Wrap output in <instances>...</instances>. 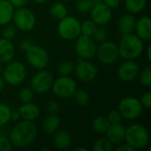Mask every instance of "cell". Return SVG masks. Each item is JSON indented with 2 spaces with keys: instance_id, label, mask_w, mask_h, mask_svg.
<instances>
[{
  "instance_id": "1",
  "label": "cell",
  "mask_w": 151,
  "mask_h": 151,
  "mask_svg": "<svg viewBox=\"0 0 151 151\" xmlns=\"http://www.w3.org/2000/svg\"><path fill=\"white\" fill-rule=\"evenodd\" d=\"M37 135V127L34 121L22 120L17 123L10 132L12 147L26 148L34 142Z\"/></svg>"
},
{
  "instance_id": "2",
  "label": "cell",
  "mask_w": 151,
  "mask_h": 151,
  "mask_svg": "<svg viewBox=\"0 0 151 151\" xmlns=\"http://www.w3.org/2000/svg\"><path fill=\"white\" fill-rule=\"evenodd\" d=\"M118 49L119 55L123 59L134 60L139 58L143 52V41L133 33L122 35Z\"/></svg>"
},
{
  "instance_id": "3",
  "label": "cell",
  "mask_w": 151,
  "mask_h": 151,
  "mask_svg": "<svg viewBox=\"0 0 151 151\" xmlns=\"http://www.w3.org/2000/svg\"><path fill=\"white\" fill-rule=\"evenodd\" d=\"M124 141L135 150L145 149L150 143V134L143 126L134 124L126 128Z\"/></svg>"
},
{
  "instance_id": "4",
  "label": "cell",
  "mask_w": 151,
  "mask_h": 151,
  "mask_svg": "<svg viewBox=\"0 0 151 151\" xmlns=\"http://www.w3.org/2000/svg\"><path fill=\"white\" fill-rule=\"evenodd\" d=\"M4 67L3 79L5 83L11 86L21 84L27 77V68L23 63L19 61H10Z\"/></svg>"
},
{
  "instance_id": "5",
  "label": "cell",
  "mask_w": 151,
  "mask_h": 151,
  "mask_svg": "<svg viewBox=\"0 0 151 151\" xmlns=\"http://www.w3.org/2000/svg\"><path fill=\"white\" fill-rule=\"evenodd\" d=\"M58 32L64 40H76L81 35V22L73 16H65L59 20Z\"/></svg>"
},
{
  "instance_id": "6",
  "label": "cell",
  "mask_w": 151,
  "mask_h": 151,
  "mask_svg": "<svg viewBox=\"0 0 151 151\" xmlns=\"http://www.w3.org/2000/svg\"><path fill=\"white\" fill-rule=\"evenodd\" d=\"M143 106L141 101L134 96H126L122 98L119 104V111L122 116L129 120L138 119L143 111Z\"/></svg>"
},
{
  "instance_id": "7",
  "label": "cell",
  "mask_w": 151,
  "mask_h": 151,
  "mask_svg": "<svg viewBox=\"0 0 151 151\" xmlns=\"http://www.w3.org/2000/svg\"><path fill=\"white\" fill-rule=\"evenodd\" d=\"M25 52L26 58L33 68L41 70L46 68L49 65L50 56L43 47L33 43Z\"/></svg>"
},
{
  "instance_id": "8",
  "label": "cell",
  "mask_w": 151,
  "mask_h": 151,
  "mask_svg": "<svg viewBox=\"0 0 151 151\" xmlns=\"http://www.w3.org/2000/svg\"><path fill=\"white\" fill-rule=\"evenodd\" d=\"M12 20L14 26L23 32L31 31L35 27L36 23L35 13L30 9L25 6L17 8V10L14 11Z\"/></svg>"
},
{
  "instance_id": "9",
  "label": "cell",
  "mask_w": 151,
  "mask_h": 151,
  "mask_svg": "<svg viewBox=\"0 0 151 151\" xmlns=\"http://www.w3.org/2000/svg\"><path fill=\"white\" fill-rule=\"evenodd\" d=\"M51 88L56 96L66 99L73 96V94L77 89V84L70 76H59L53 81Z\"/></svg>"
},
{
  "instance_id": "10",
  "label": "cell",
  "mask_w": 151,
  "mask_h": 151,
  "mask_svg": "<svg viewBox=\"0 0 151 151\" xmlns=\"http://www.w3.org/2000/svg\"><path fill=\"white\" fill-rule=\"evenodd\" d=\"M74 49L80 58L90 60L96 55L97 45L92 37L81 35L76 39Z\"/></svg>"
},
{
  "instance_id": "11",
  "label": "cell",
  "mask_w": 151,
  "mask_h": 151,
  "mask_svg": "<svg viewBox=\"0 0 151 151\" xmlns=\"http://www.w3.org/2000/svg\"><path fill=\"white\" fill-rule=\"evenodd\" d=\"M73 72L77 79L82 82H91L98 74V70L93 63L80 58L74 64Z\"/></svg>"
},
{
  "instance_id": "12",
  "label": "cell",
  "mask_w": 151,
  "mask_h": 151,
  "mask_svg": "<svg viewBox=\"0 0 151 151\" xmlns=\"http://www.w3.org/2000/svg\"><path fill=\"white\" fill-rule=\"evenodd\" d=\"M99 61L104 65H112L114 64L119 55L118 45L111 41H104L100 43L96 49V55Z\"/></svg>"
},
{
  "instance_id": "13",
  "label": "cell",
  "mask_w": 151,
  "mask_h": 151,
  "mask_svg": "<svg viewBox=\"0 0 151 151\" xmlns=\"http://www.w3.org/2000/svg\"><path fill=\"white\" fill-rule=\"evenodd\" d=\"M53 81V75L50 71L45 68L38 70V72L31 79V88L34 92L38 94L46 93L51 88Z\"/></svg>"
},
{
  "instance_id": "14",
  "label": "cell",
  "mask_w": 151,
  "mask_h": 151,
  "mask_svg": "<svg viewBox=\"0 0 151 151\" xmlns=\"http://www.w3.org/2000/svg\"><path fill=\"white\" fill-rule=\"evenodd\" d=\"M91 19L97 26H104L108 24L112 18V12L104 2L95 3L90 10Z\"/></svg>"
},
{
  "instance_id": "15",
  "label": "cell",
  "mask_w": 151,
  "mask_h": 151,
  "mask_svg": "<svg viewBox=\"0 0 151 151\" xmlns=\"http://www.w3.org/2000/svg\"><path fill=\"white\" fill-rule=\"evenodd\" d=\"M140 73L139 65L134 60H126L118 69V77L123 82H131L137 78Z\"/></svg>"
},
{
  "instance_id": "16",
  "label": "cell",
  "mask_w": 151,
  "mask_h": 151,
  "mask_svg": "<svg viewBox=\"0 0 151 151\" xmlns=\"http://www.w3.org/2000/svg\"><path fill=\"white\" fill-rule=\"evenodd\" d=\"M126 127L120 123L111 124L105 132L106 139L112 144H120L125 140Z\"/></svg>"
},
{
  "instance_id": "17",
  "label": "cell",
  "mask_w": 151,
  "mask_h": 151,
  "mask_svg": "<svg viewBox=\"0 0 151 151\" xmlns=\"http://www.w3.org/2000/svg\"><path fill=\"white\" fill-rule=\"evenodd\" d=\"M135 35L142 41H149L151 38V19L149 16H143L136 20L134 27Z\"/></svg>"
},
{
  "instance_id": "18",
  "label": "cell",
  "mask_w": 151,
  "mask_h": 151,
  "mask_svg": "<svg viewBox=\"0 0 151 151\" xmlns=\"http://www.w3.org/2000/svg\"><path fill=\"white\" fill-rule=\"evenodd\" d=\"M20 119L27 121H35L40 116V108L37 104L29 102L24 103L18 110Z\"/></svg>"
},
{
  "instance_id": "19",
  "label": "cell",
  "mask_w": 151,
  "mask_h": 151,
  "mask_svg": "<svg viewBox=\"0 0 151 151\" xmlns=\"http://www.w3.org/2000/svg\"><path fill=\"white\" fill-rule=\"evenodd\" d=\"M15 56V48L12 40L0 37V63H8Z\"/></svg>"
},
{
  "instance_id": "20",
  "label": "cell",
  "mask_w": 151,
  "mask_h": 151,
  "mask_svg": "<svg viewBox=\"0 0 151 151\" xmlns=\"http://www.w3.org/2000/svg\"><path fill=\"white\" fill-rule=\"evenodd\" d=\"M53 136V145L58 150H66L72 143L70 134L65 130H58Z\"/></svg>"
},
{
  "instance_id": "21",
  "label": "cell",
  "mask_w": 151,
  "mask_h": 151,
  "mask_svg": "<svg viewBox=\"0 0 151 151\" xmlns=\"http://www.w3.org/2000/svg\"><path fill=\"white\" fill-rule=\"evenodd\" d=\"M135 23H136V19L132 14L130 13L124 14L119 19V23H118V29L120 35H129L134 32Z\"/></svg>"
},
{
  "instance_id": "22",
  "label": "cell",
  "mask_w": 151,
  "mask_h": 151,
  "mask_svg": "<svg viewBox=\"0 0 151 151\" xmlns=\"http://www.w3.org/2000/svg\"><path fill=\"white\" fill-rule=\"evenodd\" d=\"M14 11L9 0H0V26H4L12 20Z\"/></svg>"
},
{
  "instance_id": "23",
  "label": "cell",
  "mask_w": 151,
  "mask_h": 151,
  "mask_svg": "<svg viewBox=\"0 0 151 151\" xmlns=\"http://www.w3.org/2000/svg\"><path fill=\"white\" fill-rule=\"evenodd\" d=\"M60 119L56 114H50L42 122V130L48 134H52L59 129Z\"/></svg>"
},
{
  "instance_id": "24",
  "label": "cell",
  "mask_w": 151,
  "mask_h": 151,
  "mask_svg": "<svg viewBox=\"0 0 151 151\" xmlns=\"http://www.w3.org/2000/svg\"><path fill=\"white\" fill-rule=\"evenodd\" d=\"M50 15L55 19L60 20L67 16V7L61 2H56L50 7Z\"/></svg>"
},
{
  "instance_id": "25",
  "label": "cell",
  "mask_w": 151,
  "mask_h": 151,
  "mask_svg": "<svg viewBox=\"0 0 151 151\" xmlns=\"http://www.w3.org/2000/svg\"><path fill=\"white\" fill-rule=\"evenodd\" d=\"M111 123L107 117L97 116L92 121V128L97 134H105Z\"/></svg>"
},
{
  "instance_id": "26",
  "label": "cell",
  "mask_w": 151,
  "mask_h": 151,
  "mask_svg": "<svg viewBox=\"0 0 151 151\" xmlns=\"http://www.w3.org/2000/svg\"><path fill=\"white\" fill-rule=\"evenodd\" d=\"M147 5V0H125L126 9L130 13H140Z\"/></svg>"
},
{
  "instance_id": "27",
  "label": "cell",
  "mask_w": 151,
  "mask_h": 151,
  "mask_svg": "<svg viewBox=\"0 0 151 151\" xmlns=\"http://www.w3.org/2000/svg\"><path fill=\"white\" fill-rule=\"evenodd\" d=\"M96 27H97V25L91 19H86L82 23H81V35L92 37Z\"/></svg>"
},
{
  "instance_id": "28",
  "label": "cell",
  "mask_w": 151,
  "mask_h": 151,
  "mask_svg": "<svg viewBox=\"0 0 151 151\" xmlns=\"http://www.w3.org/2000/svg\"><path fill=\"white\" fill-rule=\"evenodd\" d=\"M74 70V64L72 61L65 60L61 62L57 68V72L59 76H70Z\"/></svg>"
},
{
  "instance_id": "29",
  "label": "cell",
  "mask_w": 151,
  "mask_h": 151,
  "mask_svg": "<svg viewBox=\"0 0 151 151\" xmlns=\"http://www.w3.org/2000/svg\"><path fill=\"white\" fill-rule=\"evenodd\" d=\"M73 96H74L75 103L80 106H85L89 103L90 96L84 89H76Z\"/></svg>"
},
{
  "instance_id": "30",
  "label": "cell",
  "mask_w": 151,
  "mask_h": 151,
  "mask_svg": "<svg viewBox=\"0 0 151 151\" xmlns=\"http://www.w3.org/2000/svg\"><path fill=\"white\" fill-rule=\"evenodd\" d=\"M92 150L94 151H111L113 150V144L106 138H101L93 143Z\"/></svg>"
},
{
  "instance_id": "31",
  "label": "cell",
  "mask_w": 151,
  "mask_h": 151,
  "mask_svg": "<svg viewBox=\"0 0 151 151\" xmlns=\"http://www.w3.org/2000/svg\"><path fill=\"white\" fill-rule=\"evenodd\" d=\"M11 108L3 103H0V127L5 126L11 119Z\"/></svg>"
},
{
  "instance_id": "32",
  "label": "cell",
  "mask_w": 151,
  "mask_h": 151,
  "mask_svg": "<svg viewBox=\"0 0 151 151\" xmlns=\"http://www.w3.org/2000/svg\"><path fill=\"white\" fill-rule=\"evenodd\" d=\"M95 2L93 0H77L75 4V7L78 12L82 13L89 12L92 9Z\"/></svg>"
},
{
  "instance_id": "33",
  "label": "cell",
  "mask_w": 151,
  "mask_h": 151,
  "mask_svg": "<svg viewBox=\"0 0 151 151\" xmlns=\"http://www.w3.org/2000/svg\"><path fill=\"white\" fill-rule=\"evenodd\" d=\"M140 82L142 85L149 88L151 86V66L147 65L140 73Z\"/></svg>"
},
{
  "instance_id": "34",
  "label": "cell",
  "mask_w": 151,
  "mask_h": 151,
  "mask_svg": "<svg viewBox=\"0 0 151 151\" xmlns=\"http://www.w3.org/2000/svg\"><path fill=\"white\" fill-rule=\"evenodd\" d=\"M19 98L20 102L24 103H29L32 102L34 99V91L31 88H23L20 89L19 93Z\"/></svg>"
},
{
  "instance_id": "35",
  "label": "cell",
  "mask_w": 151,
  "mask_h": 151,
  "mask_svg": "<svg viewBox=\"0 0 151 151\" xmlns=\"http://www.w3.org/2000/svg\"><path fill=\"white\" fill-rule=\"evenodd\" d=\"M107 37H108V33H107L106 29L104 27H103V26L97 27L93 36H92V38L94 39L95 42H97L100 43L106 41Z\"/></svg>"
},
{
  "instance_id": "36",
  "label": "cell",
  "mask_w": 151,
  "mask_h": 151,
  "mask_svg": "<svg viewBox=\"0 0 151 151\" xmlns=\"http://www.w3.org/2000/svg\"><path fill=\"white\" fill-rule=\"evenodd\" d=\"M16 27L14 25H12L10 23L4 26L3 31L1 32V35H3V38L12 40L16 35Z\"/></svg>"
},
{
  "instance_id": "37",
  "label": "cell",
  "mask_w": 151,
  "mask_h": 151,
  "mask_svg": "<svg viewBox=\"0 0 151 151\" xmlns=\"http://www.w3.org/2000/svg\"><path fill=\"white\" fill-rule=\"evenodd\" d=\"M108 119L110 121L111 124H117V123H120L122 120V116L119 112V110H113L111 111H110L109 115H108Z\"/></svg>"
},
{
  "instance_id": "38",
  "label": "cell",
  "mask_w": 151,
  "mask_h": 151,
  "mask_svg": "<svg viewBox=\"0 0 151 151\" xmlns=\"http://www.w3.org/2000/svg\"><path fill=\"white\" fill-rule=\"evenodd\" d=\"M12 149V144L8 137L0 135V151H10Z\"/></svg>"
},
{
  "instance_id": "39",
  "label": "cell",
  "mask_w": 151,
  "mask_h": 151,
  "mask_svg": "<svg viewBox=\"0 0 151 151\" xmlns=\"http://www.w3.org/2000/svg\"><path fill=\"white\" fill-rule=\"evenodd\" d=\"M141 104H142L143 107L145 108H150L151 107V92L148 91V92H145L142 96V98H141Z\"/></svg>"
},
{
  "instance_id": "40",
  "label": "cell",
  "mask_w": 151,
  "mask_h": 151,
  "mask_svg": "<svg viewBox=\"0 0 151 151\" xmlns=\"http://www.w3.org/2000/svg\"><path fill=\"white\" fill-rule=\"evenodd\" d=\"M47 110L50 114H57L59 111V104L56 101H50L47 104Z\"/></svg>"
},
{
  "instance_id": "41",
  "label": "cell",
  "mask_w": 151,
  "mask_h": 151,
  "mask_svg": "<svg viewBox=\"0 0 151 151\" xmlns=\"http://www.w3.org/2000/svg\"><path fill=\"white\" fill-rule=\"evenodd\" d=\"M9 2L14 8H20L26 6L29 0H9Z\"/></svg>"
},
{
  "instance_id": "42",
  "label": "cell",
  "mask_w": 151,
  "mask_h": 151,
  "mask_svg": "<svg viewBox=\"0 0 151 151\" xmlns=\"http://www.w3.org/2000/svg\"><path fill=\"white\" fill-rule=\"evenodd\" d=\"M32 44H33V42L29 38H26V39H24V40L21 41V42H20V48H21L22 50L26 51Z\"/></svg>"
},
{
  "instance_id": "43",
  "label": "cell",
  "mask_w": 151,
  "mask_h": 151,
  "mask_svg": "<svg viewBox=\"0 0 151 151\" xmlns=\"http://www.w3.org/2000/svg\"><path fill=\"white\" fill-rule=\"evenodd\" d=\"M103 2L111 9L118 7L120 4V0H104Z\"/></svg>"
},
{
  "instance_id": "44",
  "label": "cell",
  "mask_w": 151,
  "mask_h": 151,
  "mask_svg": "<svg viewBox=\"0 0 151 151\" xmlns=\"http://www.w3.org/2000/svg\"><path fill=\"white\" fill-rule=\"evenodd\" d=\"M118 151H134L135 150L134 148H132L130 145H128L127 143L125 144H120L118 148H117Z\"/></svg>"
},
{
  "instance_id": "45",
  "label": "cell",
  "mask_w": 151,
  "mask_h": 151,
  "mask_svg": "<svg viewBox=\"0 0 151 151\" xmlns=\"http://www.w3.org/2000/svg\"><path fill=\"white\" fill-rule=\"evenodd\" d=\"M20 119L19 117V114L18 111H12V113H11V119L13 120V121H17Z\"/></svg>"
},
{
  "instance_id": "46",
  "label": "cell",
  "mask_w": 151,
  "mask_h": 151,
  "mask_svg": "<svg viewBox=\"0 0 151 151\" xmlns=\"http://www.w3.org/2000/svg\"><path fill=\"white\" fill-rule=\"evenodd\" d=\"M4 87H5V81L3 79V77L0 76V93H2L4 89Z\"/></svg>"
},
{
  "instance_id": "47",
  "label": "cell",
  "mask_w": 151,
  "mask_h": 151,
  "mask_svg": "<svg viewBox=\"0 0 151 151\" xmlns=\"http://www.w3.org/2000/svg\"><path fill=\"white\" fill-rule=\"evenodd\" d=\"M146 53H147V58H148V60H149V61H151V46L150 45H149V46H148V49H147Z\"/></svg>"
},
{
  "instance_id": "48",
  "label": "cell",
  "mask_w": 151,
  "mask_h": 151,
  "mask_svg": "<svg viewBox=\"0 0 151 151\" xmlns=\"http://www.w3.org/2000/svg\"><path fill=\"white\" fill-rule=\"evenodd\" d=\"M35 3H36V4H44V3H46L48 0H33Z\"/></svg>"
},
{
  "instance_id": "49",
  "label": "cell",
  "mask_w": 151,
  "mask_h": 151,
  "mask_svg": "<svg viewBox=\"0 0 151 151\" xmlns=\"http://www.w3.org/2000/svg\"><path fill=\"white\" fill-rule=\"evenodd\" d=\"M74 151H87V150L85 149V148H81V147H79V148H75Z\"/></svg>"
},
{
  "instance_id": "50",
  "label": "cell",
  "mask_w": 151,
  "mask_h": 151,
  "mask_svg": "<svg viewBox=\"0 0 151 151\" xmlns=\"http://www.w3.org/2000/svg\"><path fill=\"white\" fill-rule=\"evenodd\" d=\"M3 71H4V67L0 65V75H2V73H3Z\"/></svg>"
},
{
  "instance_id": "51",
  "label": "cell",
  "mask_w": 151,
  "mask_h": 151,
  "mask_svg": "<svg viewBox=\"0 0 151 151\" xmlns=\"http://www.w3.org/2000/svg\"><path fill=\"white\" fill-rule=\"evenodd\" d=\"M95 3H99V2H103L104 0H93Z\"/></svg>"
},
{
  "instance_id": "52",
  "label": "cell",
  "mask_w": 151,
  "mask_h": 151,
  "mask_svg": "<svg viewBox=\"0 0 151 151\" xmlns=\"http://www.w3.org/2000/svg\"><path fill=\"white\" fill-rule=\"evenodd\" d=\"M41 150H48V149L47 148H42V149H41Z\"/></svg>"
},
{
  "instance_id": "53",
  "label": "cell",
  "mask_w": 151,
  "mask_h": 151,
  "mask_svg": "<svg viewBox=\"0 0 151 151\" xmlns=\"http://www.w3.org/2000/svg\"><path fill=\"white\" fill-rule=\"evenodd\" d=\"M0 37H1V30H0Z\"/></svg>"
}]
</instances>
